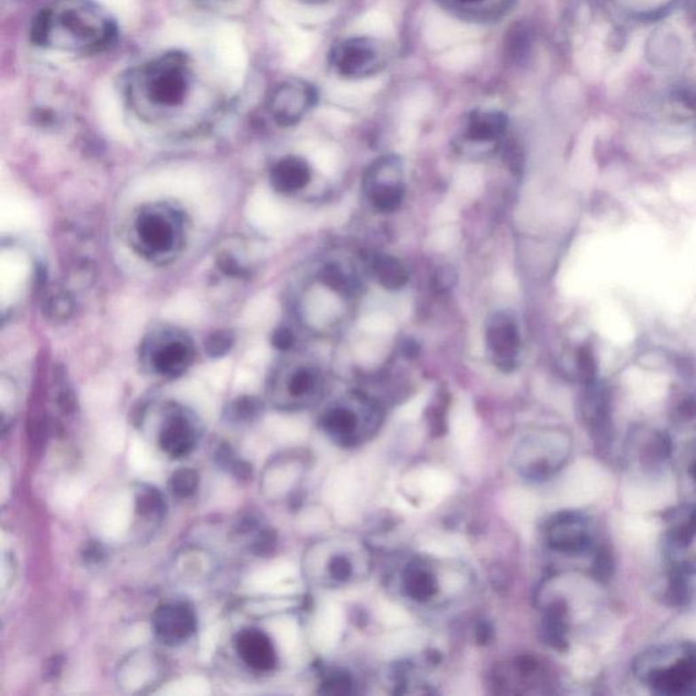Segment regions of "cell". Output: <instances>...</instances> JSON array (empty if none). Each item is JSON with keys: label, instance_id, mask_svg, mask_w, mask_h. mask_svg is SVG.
Masks as SVG:
<instances>
[{"label": "cell", "instance_id": "obj_13", "mask_svg": "<svg viewBox=\"0 0 696 696\" xmlns=\"http://www.w3.org/2000/svg\"><path fill=\"white\" fill-rule=\"evenodd\" d=\"M316 99L317 93L310 83L302 79H289L272 91L270 113L280 127L295 126L313 108Z\"/></svg>", "mask_w": 696, "mask_h": 696}, {"label": "cell", "instance_id": "obj_19", "mask_svg": "<svg viewBox=\"0 0 696 696\" xmlns=\"http://www.w3.org/2000/svg\"><path fill=\"white\" fill-rule=\"evenodd\" d=\"M545 672L542 664L530 657L514 660L496 673V685L513 688L510 692H529L530 688H539L544 684Z\"/></svg>", "mask_w": 696, "mask_h": 696}, {"label": "cell", "instance_id": "obj_1", "mask_svg": "<svg viewBox=\"0 0 696 696\" xmlns=\"http://www.w3.org/2000/svg\"><path fill=\"white\" fill-rule=\"evenodd\" d=\"M116 35L113 18L93 0H55L35 14L30 29L38 47L75 55L101 52Z\"/></svg>", "mask_w": 696, "mask_h": 696}, {"label": "cell", "instance_id": "obj_9", "mask_svg": "<svg viewBox=\"0 0 696 696\" xmlns=\"http://www.w3.org/2000/svg\"><path fill=\"white\" fill-rule=\"evenodd\" d=\"M195 347L185 333L162 331L145 344L143 358L158 376L175 379L188 371L195 359Z\"/></svg>", "mask_w": 696, "mask_h": 696}, {"label": "cell", "instance_id": "obj_27", "mask_svg": "<svg viewBox=\"0 0 696 696\" xmlns=\"http://www.w3.org/2000/svg\"><path fill=\"white\" fill-rule=\"evenodd\" d=\"M321 282L333 292L340 293L341 295L354 294L358 287L356 278L347 274L339 265L333 264L326 265L325 269L321 271Z\"/></svg>", "mask_w": 696, "mask_h": 696}, {"label": "cell", "instance_id": "obj_31", "mask_svg": "<svg viewBox=\"0 0 696 696\" xmlns=\"http://www.w3.org/2000/svg\"><path fill=\"white\" fill-rule=\"evenodd\" d=\"M260 411V404L254 397H242L231 407V415L239 420H248L256 417Z\"/></svg>", "mask_w": 696, "mask_h": 696}, {"label": "cell", "instance_id": "obj_12", "mask_svg": "<svg viewBox=\"0 0 696 696\" xmlns=\"http://www.w3.org/2000/svg\"><path fill=\"white\" fill-rule=\"evenodd\" d=\"M402 162L396 157H384L374 162L364 178V192L374 210L392 214L399 210L404 199Z\"/></svg>", "mask_w": 696, "mask_h": 696}, {"label": "cell", "instance_id": "obj_25", "mask_svg": "<svg viewBox=\"0 0 696 696\" xmlns=\"http://www.w3.org/2000/svg\"><path fill=\"white\" fill-rule=\"evenodd\" d=\"M567 611L563 604L557 603L548 608L545 615V634L552 646L563 649L567 644Z\"/></svg>", "mask_w": 696, "mask_h": 696}, {"label": "cell", "instance_id": "obj_15", "mask_svg": "<svg viewBox=\"0 0 696 696\" xmlns=\"http://www.w3.org/2000/svg\"><path fill=\"white\" fill-rule=\"evenodd\" d=\"M152 630L162 644L177 646L195 634V612L187 604H165L152 615Z\"/></svg>", "mask_w": 696, "mask_h": 696}, {"label": "cell", "instance_id": "obj_16", "mask_svg": "<svg viewBox=\"0 0 696 696\" xmlns=\"http://www.w3.org/2000/svg\"><path fill=\"white\" fill-rule=\"evenodd\" d=\"M507 129V119L497 111H475L469 114L461 134V143L473 147L498 145Z\"/></svg>", "mask_w": 696, "mask_h": 696}, {"label": "cell", "instance_id": "obj_5", "mask_svg": "<svg viewBox=\"0 0 696 696\" xmlns=\"http://www.w3.org/2000/svg\"><path fill=\"white\" fill-rule=\"evenodd\" d=\"M184 234L183 213L170 204L145 206L132 221V245L143 257L152 262L172 259L183 246Z\"/></svg>", "mask_w": 696, "mask_h": 696}, {"label": "cell", "instance_id": "obj_20", "mask_svg": "<svg viewBox=\"0 0 696 696\" xmlns=\"http://www.w3.org/2000/svg\"><path fill=\"white\" fill-rule=\"evenodd\" d=\"M516 0H438L442 9L468 22H491L506 14Z\"/></svg>", "mask_w": 696, "mask_h": 696}, {"label": "cell", "instance_id": "obj_29", "mask_svg": "<svg viewBox=\"0 0 696 696\" xmlns=\"http://www.w3.org/2000/svg\"><path fill=\"white\" fill-rule=\"evenodd\" d=\"M137 512L143 517H154L158 516V514H162L165 504H163V498L157 489H150L143 491L137 497Z\"/></svg>", "mask_w": 696, "mask_h": 696}, {"label": "cell", "instance_id": "obj_8", "mask_svg": "<svg viewBox=\"0 0 696 696\" xmlns=\"http://www.w3.org/2000/svg\"><path fill=\"white\" fill-rule=\"evenodd\" d=\"M387 47L373 37H351L340 41L331 50V68L336 75L362 79L377 75L387 65Z\"/></svg>", "mask_w": 696, "mask_h": 696}, {"label": "cell", "instance_id": "obj_10", "mask_svg": "<svg viewBox=\"0 0 696 696\" xmlns=\"http://www.w3.org/2000/svg\"><path fill=\"white\" fill-rule=\"evenodd\" d=\"M369 554L356 542L338 539L326 547L320 578L330 588H343L366 577Z\"/></svg>", "mask_w": 696, "mask_h": 696}, {"label": "cell", "instance_id": "obj_32", "mask_svg": "<svg viewBox=\"0 0 696 696\" xmlns=\"http://www.w3.org/2000/svg\"><path fill=\"white\" fill-rule=\"evenodd\" d=\"M675 422L682 428H696V400H688L675 412Z\"/></svg>", "mask_w": 696, "mask_h": 696}, {"label": "cell", "instance_id": "obj_14", "mask_svg": "<svg viewBox=\"0 0 696 696\" xmlns=\"http://www.w3.org/2000/svg\"><path fill=\"white\" fill-rule=\"evenodd\" d=\"M487 351L494 364L504 371H513L519 364L521 336L516 321L498 313L489 321L486 332Z\"/></svg>", "mask_w": 696, "mask_h": 696}, {"label": "cell", "instance_id": "obj_4", "mask_svg": "<svg viewBox=\"0 0 696 696\" xmlns=\"http://www.w3.org/2000/svg\"><path fill=\"white\" fill-rule=\"evenodd\" d=\"M469 581L471 577L464 566L443 563L430 557H415L403 567L399 588L411 603L435 606L457 598Z\"/></svg>", "mask_w": 696, "mask_h": 696}, {"label": "cell", "instance_id": "obj_3", "mask_svg": "<svg viewBox=\"0 0 696 696\" xmlns=\"http://www.w3.org/2000/svg\"><path fill=\"white\" fill-rule=\"evenodd\" d=\"M632 672L657 695H696V644L677 641L650 647L634 660Z\"/></svg>", "mask_w": 696, "mask_h": 696}, {"label": "cell", "instance_id": "obj_30", "mask_svg": "<svg viewBox=\"0 0 696 696\" xmlns=\"http://www.w3.org/2000/svg\"><path fill=\"white\" fill-rule=\"evenodd\" d=\"M233 335L229 332H215L206 341V351L208 356L218 358L226 356L233 346Z\"/></svg>", "mask_w": 696, "mask_h": 696}, {"label": "cell", "instance_id": "obj_11", "mask_svg": "<svg viewBox=\"0 0 696 696\" xmlns=\"http://www.w3.org/2000/svg\"><path fill=\"white\" fill-rule=\"evenodd\" d=\"M545 542L551 550L578 557L591 550L595 532L590 520L580 512H560L545 525Z\"/></svg>", "mask_w": 696, "mask_h": 696}, {"label": "cell", "instance_id": "obj_35", "mask_svg": "<svg viewBox=\"0 0 696 696\" xmlns=\"http://www.w3.org/2000/svg\"><path fill=\"white\" fill-rule=\"evenodd\" d=\"M402 351L403 356H407V358H414V356L419 354V347H418V343H415V341L408 340L403 346Z\"/></svg>", "mask_w": 696, "mask_h": 696}, {"label": "cell", "instance_id": "obj_23", "mask_svg": "<svg viewBox=\"0 0 696 696\" xmlns=\"http://www.w3.org/2000/svg\"><path fill=\"white\" fill-rule=\"evenodd\" d=\"M669 438L662 433H649V434H639L634 438L630 445L631 453H636L637 460L646 468H657L668 460L670 455Z\"/></svg>", "mask_w": 696, "mask_h": 696}, {"label": "cell", "instance_id": "obj_36", "mask_svg": "<svg viewBox=\"0 0 696 696\" xmlns=\"http://www.w3.org/2000/svg\"><path fill=\"white\" fill-rule=\"evenodd\" d=\"M301 2H305V4H324V2H326V0H301Z\"/></svg>", "mask_w": 696, "mask_h": 696}, {"label": "cell", "instance_id": "obj_18", "mask_svg": "<svg viewBox=\"0 0 696 696\" xmlns=\"http://www.w3.org/2000/svg\"><path fill=\"white\" fill-rule=\"evenodd\" d=\"M195 442V427L190 418L181 411L172 412L160 432V446L163 452L173 458L185 457L192 452Z\"/></svg>", "mask_w": 696, "mask_h": 696}, {"label": "cell", "instance_id": "obj_2", "mask_svg": "<svg viewBox=\"0 0 696 696\" xmlns=\"http://www.w3.org/2000/svg\"><path fill=\"white\" fill-rule=\"evenodd\" d=\"M198 89L192 59L187 53L173 51L132 70L124 91L129 106L140 116L160 120L190 106Z\"/></svg>", "mask_w": 696, "mask_h": 696}, {"label": "cell", "instance_id": "obj_17", "mask_svg": "<svg viewBox=\"0 0 696 696\" xmlns=\"http://www.w3.org/2000/svg\"><path fill=\"white\" fill-rule=\"evenodd\" d=\"M236 650L239 659L257 672H269L277 665V650L262 630H242L237 636Z\"/></svg>", "mask_w": 696, "mask_h": 696}, {"label": "cell", "instance_id": "obj_33", "mask_svg": "<svg viewBox=\"0 0 696 696\" xmlns=\"http://www.w3.org/2000/svg\"><path fill=\"white\" fill-rule=\"evenodd\" d=\"M294 335L289 328H280V330L275 331L274 336H272V344L277 347L278 350H289L294 344Z\"/></svg>", "mask_w": 696, "mask_h": 696}, {"label": "cell", "instance_id": "obj_24", "mask_svg": "<svg viewBox=\"0 0 696 696\" xmlns=\"http://www.w3.org/2000/svg\"><path fill=\"white\" fill-rule=\"evenodd\" d=\"M371 271L379 285L385 290H400L407 285V270L396 257L387 254L377 256L371 264Z\"/></svg>", "mask_w": 696, "mask_h": 696}, {"label": "cell", "instance_id": "obj_7", "mask_svg": "<svg viewBox=\"0 0 696 696\" xmlns=\"http://www.w3.org/2000/svg\"><path fill=\"white\" fill-rule=\"evenodd\" d=\"M571 452L567 435L555 430L525 438L516 450L514 465L528 481H545L563 468Z\"/></svg>", "mask_w": 696, "mask_h": 696}, {"label": "cell", "instance_id": "obj_6", "mask_svg": "<svg viewBox=\"0 0 696 696\" xmlns=\"http://www.w3.org/2000/svg\"><path fill=\"white\" fill-rule=\"evenodd\" d=\"M382 411L374 400L364 395L339 399L323 412L321 428L333 442L346 448L359 446L377 434Z\"/></svg>", "mask_w": 696, "mask_h": 696}, {"label": "cell", "instance_id": "obj_21", "mask_svg": "<svg viewBox=\"0 0 696 696\" xmlns=\"http://www.w3.org/2000/svg\"><path fill=\"white\" fill-rule=\"evenodd\" d=\"M310 177H312V169L309 163L303 158L294 155L278 160L270 173L272 188L285 195L303 190L309 184Z\"/></svg>", "mask_w": 696, "mask_h": 696}, {"label": "cell", "instance_id": "obj_22", "mask_svg": "<svg viewBox=\"0 0 696 696\" xmlns=\"http://www.w3.org/2000/svg\"><path fill=\"white\" fill-rule=\"evenodd\" d=\"M321 376L317 369L300 364L285 374L283 389L285 396L294 405H308L317 399L321 392Z\"/></svg>", "mask_w": 696, "mask_h": 696}, {"label": "cell", "instance_id": "obj_34", "mask_svg": "<svg viewBox=\"0 0 696 696\" xmlns=\"http://www.w3.org/2000/svg\"><path fill=\"white\" fill-rule=\"evenodd\" d=\"M685 466H687L685 469H687L688 476L696 489V442L690 445L687 453H685Z\"/></svg>", "mask_w": 696, "mask_h": 696}, {"label": "cell", "instance_id": "obj_26", "mask_svg": "<svg viewBox=\"0 0 696 696\" xmlns=\"http://www.w3.org/2000/svg\"><path fill=\"white\" fill-rule=\"evenodd\" d=\"M45 315L52 321H66L74 312V301L65 290L51 292L43 306Z\"/></svg>", "mask_w": 696, "mask_h": 696}, {"label": "cell", "instance_id": "obj_28", "mask_svg": "<svg viewBox=\"0 0 696 696\" xmlns=\"http://www.w3.org/2000/svg\"><path fill=\"white\" fill-rule=\"evenodd\" d=\"M170 491L178 498H190L199 487V475L190 468L178 469L169 481Z\"/></svg>", "mask_w": 696, "mask_h": 696}]
</instances>
